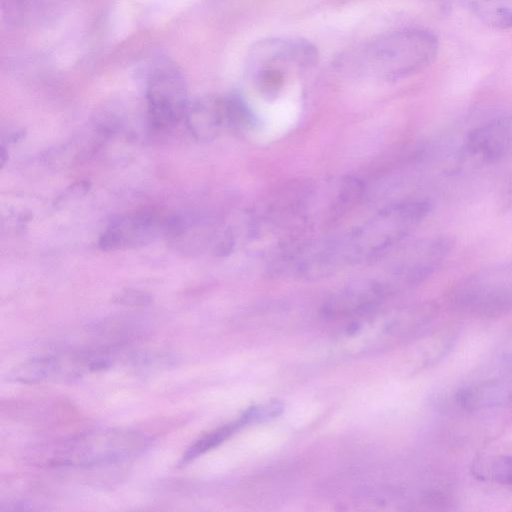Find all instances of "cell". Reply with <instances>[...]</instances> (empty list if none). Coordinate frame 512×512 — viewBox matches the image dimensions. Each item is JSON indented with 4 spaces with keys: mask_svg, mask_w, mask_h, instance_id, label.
<instances>
[{
    "mask_svg": "<svg viewBox=\"0 0 512 512\" xmlns=\"http://www.w3.org/2000/svg\"><path fill=\"white\" fill-rule=\"evenodd\" d=\"M437 314L431 302L364 313L347 325L332 342V353L355 358L382 352L420 333Z\"/></svg>",
    "mask_w": 512,
    "mask_h": 512,
    "instance_id": "1",
    "label": "cell"
},
{
    "mask_svg": "<svg viewBox=\"0 0 512 512\" xmlns=\"http://www.w3.org/2000/svg\"><path fill=\"white\" fill-rule=\"evenodd\" d=\"M439 50L437 37L422 28H401L369 41L360 50L358 66L384 80H399L427 68Z\"/></svg>",
    "mask_w": 512,
    "mask_h": 512,
    "instance_id": "2",
    "label": "cell"
},
{
    "mask_svg": "<svg viewBox=\"0 0 512 512\" xmlns=\"http://www.w3.org/2000/svg\"><path fill=\"white\" fill-rule=\"evenodd\" d=\"M429 211L424 201L398 203L379 211L339 243L328 244L335 264L380 257L415 230Z\"/></svg>",
    "mask_w": 512,
    "mask_h": 512,
    "instance_id": "3",
    "label": "cell"
},
{
    "mask_svg": "<svg viewBox=\"0 0 512 512\" xmlns=\"http://www.w3.org/2000/svg\"><path fill=\"white\" fill-rule=\"evenodd\" d=\"M317 48L300 38H268L249 49L245 68L256 89L264 96H276L290 75L314 68Z\"/></svg>",
    "mask_w": 512,
    "mask_h": 512,
    "instance_id": "4",
    "label": "cell"
},
{
    "mask_svg": "<svg viewBox=\"0 0 512 512\" xmlns=\"http://www.w3.org/2000/svg\"><path fill=\"white\" fill-rule=\"evenodd\" d=\"M146 434L128 429H97L65 441L53 454L54 466L91 467L115 463L142 452L150 444Z\"/></svg>",
    "mask_w": 512,
    "mask_h": 512,
    "instance_id": "5",
    "label": "cell"
},
{
    "mask_svg": "<svg viewBox=\"0 0 512 512\" xmlns=\"http://www.w3.org/2000/svg\"><path fill=\"white\" fill-rule=\"evenodd\" d=\"M147 118L156 130L173 127L184 119L189 101L184 76L178 66L167 59L150 67L146 81Z\"/></svg>",
    "mask_w": 512,
    "mask_h": 512,
    "instance_id": "6",
    "label": "cell"
},
{
    "mask_svg": "<svg viewBox=\"0 0 512 512\" xmlns=\"http://www.w3.org/2000/svg\"><path fill=\"white\" fill-rule=\"evenodd\" d=\"M455 302L479 315L492 316L512 308V264L485 268L456 288Z\"/></svg>",
    "mask_w": 512,
    "mask_h": 512,
    "instance_id": "7",
    "label": "cell"
},
{
    "mask_svg": "<svg viewBox=\"0 0 512 512\" xmlns=\"http://www.w3.org/2000/svg\"><path fill=\"white\" fill-rule=\"evenodd\" d=\"M106 356L92 353H66L27 360L10 371L13 382L34 384L49 380H68L110 366Z\"/></svg>",
    "mask_w": 512,
    "mask_h": 512,
    "instance_id": "8",
    "label": "cell"
},
{
    "mask_svg": "<svg viewBox=\"0 0 512 512\" xmlns=\"http://www.w3.org/2000/svg\"><path fill=\"white\" fill-rule=\"evenodd\" d=\"M461 164L493 165L512 157V114L494 118L471 130L460 149Z\"/></svg>",
    "mask_w": 512,
    "mask_h": 512,
    "instance_id": "9",
    "label": "cell"
},
{
    "mask_svg": "<svg viewBox=\"0 0 512 512\" xmlns=\"http://www.w3.org/2000/svg\"><path fill=\"white\" fill-rule=\"evenodd\" d=\"M169 216L154 209L128 213L112 220L98 239L103 251L144 246L160 233L165 235Z\"/></svg>",
    "mask_w": 512,
    "mask_h": 512,
    "instance_id": "10",
    "label": "cell"
},
{
    "mask_svg": "<svg viewBox=\"0 0 512 512\" xmlns=\"http://www.w3.org/2000/svg\"><path fill=\"white\" fill-rule=\"evenodd\" d=\"M240 98L234 94L207 95L189 102L184 120L198 139L215 138L223 129H236Z\"/></svg>",
    "mask_w": 512,
    "mask_h": 512,
    "instance_id": "11",
    "label": "cell"
},
{
    "mask_svg": "<svg viewBox=\"0 0 512 512\" xmlns=\"http://www.w3.org/2000/svg\"><path fill=\"white\" fill-rule=\"evenodd\" d=\"M397 293L387 277L356 282L334 293L323 305L322 314L333 319L358 317Z\"/></svg>",
    "mask_w": 512,
    "mask_h": 512,
    "instance_id": "12",
    "label": "cell"
},
{
    "mask_svg": "<svg viewBox=\"0 0 512 512\" xmlns=\"http://www.w3.org/2000/svg\"><path fill=\"white\" fill-rule=\"evenodd\" d=\"M458 404L465 409L477 410L512 400V380L489 379L467 385L456 394Z\"/></svg>",
    "mask_w": 512,
    "mask_h": 512,
    "instance_id": "13",
    "label": "cell"
},
{
    "mask_svg": "<svg viewBox=\"0 0 512 512\" xmlns=\"http://www.w3.org/2000/svg\"><path fill=\"white\" fill-rule=\"evenodd\" d=\"M487 25L512 28V0H457Z\"/></svg>",
    "mask_w": 512,
    "mask_h": 512,
    "instance_id": "14",
    "label": "cell"
},
{
    "mask_svg": "<svg viewBox=\"0 0 512 512\" xmlns=\"http://www.w3.org/2000/svg\"><path fill=\"white\" fill-rule=\"evenodd\" d=\"M245 425V421L240 417L232 423L223 425L203 435L185 451L181 457L180 465H186L197 457L218 447Z\"/></svg>",
    "mask_w": 512,
    "mask_h": 512,
    "instance_id": "15",
    "label": "cell"
},
{
    "mask_svg": "<svg viewBox=\"0 0 512 512\" xmlns=\"http://www.w3.org/2000/svg\"><path fill=\"white\" fill-rule=\"evenodd\" d=\"M474 473L481 479L512 486V453L479 460L475 464Z\"/></svg>",
    "mask_w": 512,
    "mask_h": 512,
    "instance_id": "16",
    "label": "cell"
},
{
    "mask_svg": "<svg viewBox=\"0 0 512 512\" xmlns=\"http://www.w3.org/2000/svg\"><path fill=\"white\" fill-rule=\"evenodd\" d=\"M282 410V405L279 402L272 401L269 403L259 404L248 408L241 417L245 423L254 424L269 420L277 416Z\"/></svg>",
    "mask_w": 512,
    "mask_h": 512,
    "instance_id": "17",
    "label": "cell"
},
{
    "mask_svg": "<svg viewBox=\"0 0 512 512\" xmlns=\"http://www.w3.org/2000/svg\"><path fill=\"white\" fill-rule=\"evenodd\" d=\"M152 300L153 298L150 293L133 288L122 289L112 297L113 303L129 307L146 306L150 304Z\"/></svg>",
    "mask_w": 512,
    "mask_h": 512,
    "instance_id": "18",
    "label": "cell"
},
{
    "mask_svg": "<svg viewBox=\"0 0 512 512\" xmlns=\"http://www.w3.org/2000/svg\"><path fill=\"white\" fill-rule=\"evenodd\" d=\"M500 204L503 208L512 207V177L505 183L501 190Z\"/></svg>",
    "mask_w": 512,
    "mask_h": 512,
    "instance_id": "19",
    "label": "cell"
}]
</instances>
